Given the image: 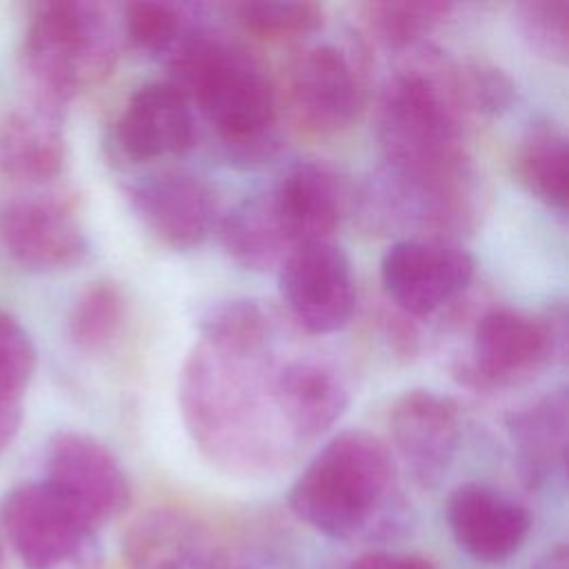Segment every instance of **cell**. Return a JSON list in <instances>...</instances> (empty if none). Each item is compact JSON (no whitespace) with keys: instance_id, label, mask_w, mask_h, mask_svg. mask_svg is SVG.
Here are the masks:
<instances>
[{"instance_id":"obj_9","label":"cell","mask_w":569,"mask_h":569,"mask_svg":"<svg viewBox=\"0 0 569 569\" xmlns=\"http://www.w3.org/2000/svg\"><path fill=\"white\" fill-rule=\"evenodd\" d=\"M0 240L7 253L38 273L78 267L89 256V238L73 198L33 193L0 209Z\"/></svg>"},{"instance_id":"obj_26","label":"cell","mask_w":569,"mask_h":569,"mask_svg":"<svg viewBox=\"0 0 569 569\" xmlns=\"http://www.w3.org/2000/svg\"><path fill=\"white\" fill-rule=\"evenodd\" d=\"M236 22L251 36L280 42L316 33L325 22V9L316 2L249 0L229 7Z\"/></svg>"},{"instance_id":"obj_21","label":"cell","mask_w":569,"mask_h":569,"mask_svg":"<svg viewBox=\"0 0 569 569\" xmlns=\"http://www.w3.org/2000/svg\"><path fill=\"white\" fill-rule=\"evenodd\" d=\"M278 391L284 420L300 447L322 436L347 407V391L338 373L311 358L280 365Z\"/></svg>"},{"instance_id":"obj_27","label":"cell","mask_w":569,"mask_h":569,"mask_svg":"<svg viewBox=\"0 0 569 569\" xmlns=\"http://www.w3.org/2000/svg\"><path fill=\"white\" fill-rule=\"evenodd\" d=\"M200 340L238 351H260L271 345V325L258 302L247 298L227 300L204 311Z\"/></svg>"},{"instance_id":"obj_3","label":"cell","mask_w":569,"mask_h":569,"mask_svg":"<svg viewBox=\"0 0 569 569\" xmlns=\"http://www.w3.org/2000/svg\"><path fill=\"white\" fill-rule=\"evenodd\" d=\"M167 62L169 82L196 104L231 162L256 167L278 153V93L251 51L220 31L191 27Z\"/></svg>"},{"instance_id":"obj_23","label":"cell","mask_w":569,"mask_h":569,"mask_svg":"<svg viewBox=\"0 0 569 569\" xmlns=\"http://www.w3.org/2000/svg\"><path fill=\"white\" fill-rule=\"evenodd\" d=\"M513 173L527 193L553 209L565 211L569 180L565 133L549 122L531 124L518 142Z\"/></svg>"},{"instance_id":"obj_34","label":"cell","mask_w":569,"mask_h":569,"mask_svg":"<svg viewBox=\"0 0 569 569\" xmlns=\"http://www.w3.org/2000/svg\"><path fill=\"white\" fill-rule=\"evenodd\" d=\"M222 569H278V567L273 565V560L264 558L262 553H247V551L233 553L227 549Z\"/></svg>"},{"instance_id":"obj_8","label":"cell","mask_w":569,"mask_h":569,"mask_svg":"<svg viewBox=\"0 0 569 569\" xmlns=\"http://www.w3.org/2000/svg\"><path fill=\"white\" fill-rule=\"evenodd\" d=\"M0 520L27 569H62L80 560L98 531L44 480L13 487L2 500Z\"/></svg>"},{"instance_id":"obj_36","label":"cell","mask_w":569,"mask_h":569,"mask_svg":"<svg viewBox=\"0 0 569 569\" xmlns=\"http://www.w3.org/2000/svg\"><path fill=\"white\" fill-rule=\"evenodd\" d=\"M0 569H4V549H2V538H0Z\"/></svg>"},{"instance_id":"obj_16","label":"cell","mask_w":569,"mask_h":569,"mask_svg":"<svg viewBox=\"0 0 569 569\" xmlns=\"http://www.w3.org/2000/svg\"><path fill=\"white\" fill-rule=\"evenodd\" d=\"M389 427L411 476L425 487L440 482L462 436L458 405L431 389H409L393 402Z\"/></svg>"},{"instance_id":"obj_20","label":"cell","mask_w":569,"mask_h":569,"mask_svg":"<svg viewBox=\"0 0 569 569\" xmlns=\"http://www.w3.org/2000/svg\"><path fill=\"white\" fill-rule=\"evenodd\" d=\"M507 431L513 442L522 476L529 485L553 480L567 462L569 402L567 391L556 389L507 416Z\"/></svg>"},{"instance_id":"obj_4","label":"cell","mask_w":569,"mask_h":569,"mask_svg":"<svg viewBox=\"0 0 569 569\" xmlns=\"http://www.w3.org/2000/svg\"><path fill=\"white\" fill-rule=\"evenodd\" d=\"M393 482L389 447L371 431L349 429L309 460L291 485L289 507L329 538H391L402 525Z\"/></svg>"},{"instance_id":"obj_15","label":"cell","mask_w":569,"mask_h":569,"mask_svg":"<svg viewBox=\"0 0 569 569\" xmlns=\"http://www.w3.org/2000/svg\"><path fill=\"white\" fill-rule=\"evenodd\" d=\"M129 200L142 227L176 251L204 242L218 220L213 189L191 173L149 176L129 189Z\"/></svg>"},{"instance_id":"obj_13","label":"cell","mask_w":569,"mask_h":569,"mask_svg":"<svg viewBox=\"0 0 569 569\" xmlns=\"http://www.w3.org/2000/svg\"><path fill=\"white\" fill-rule=\"evenodd\" d=\"M224 553L200 516L169 505L140 513L122 538L129 569H222Z\"/></svg>"},{"instance_id":"obj_33","label":"cell","mask_w":569,"mask_h":569,"mask_svg":"<svg viewBox=\"0 0 569 569\" xmlns=\"http://www.w3.org/2000/svg\"><path fill=\"white\" fill-rule=\"evenodd\" d=\"M385 336L389 340V347L400 356V358H413L420 349V336L409 316L402 311H396L387 316L385 320Z\"/></svg>"},{"instance_id":"obj_17","label":"cell","mask_w":569,"mask_h":569,"mask_svg":"<svg viewBox=\"0 0 569 569\" xmlns=\"http://www.w3.org/2000/svg\"><path fill=\"white\" fill-rule=\"evenodd\" d=\"M193 133L187 98L169 80H156L127 98L113 127V144L129 162H151L184 153L193 144Z\"/></svg>"},{"instance_id":"obj_29","label":"cell","mask_w":569,"mask_h":569,"mask_svg":"<svg viewBox=\"0 0 569 569\" xmlns=\"http://www.w3.org/2000/svg\"><path fill=\"white\" fill-rule=\"evenodd\" d=\"M38 353L27 329L7 311H0V413H20Z\"/></svg>"},{"instance_id":"obj_10","label":"cell","mask_w":569,"mask_h":569,"mask_svg":"<svg viewBox=\"0 0 569 569\" xmlns=\"http://www.w3.org/2000/svg\"><path fill=\"white\" fill-rule=\"evenodd\" d=\"M278 282L291 316L313 336L340 331L353 316L356 280L351 262L329 240L291 249L280 264Z\"/></svg>"},{"instance_id":"obj_32","label":"cell","mask_w":569,"mask_h":569,"mask_svg":"<svg viewBox=\"0 0 569 569\" xmlns=\"http://www.w3.org/2000/svg\"><path fill=\"white\" fill-rule=\"evenodd\" d=\"M347 569H440V567L420 553L376 549L358 556Z\"/></svg>"},{"instance_id":"obj_28","label":"cell","mask_w":569,"mask_h":569,"mask_svg":"<svg viewBox=\"0 0 569 569\" xmlns=\"http://www.w3.org/2000/svg\"><path fill=\"white\" fill-rule=\"evenodd\" d=\"M122 27L129 42L144 53H169L191 29L182 4L151 0L124 4Z\"/></svg>"},{"instance_id":"obj_18","label":"cell","mask_w":569,"mask_h":569,"mask_svg":"<svg viewBox=\"0 0 569 569\" xmlns=\"http://www.w3.org/2000/svg\"><path fill=\"white\" fill-rule=\"evenodd\" d=\"M289 244L329 240L349 207L345 180L320 162H300L267 191Z\"/></svg>"},{"instance_id":"obj_24","label":"cell","mask_w":569,"mask_h":569,"mask_svg":"<svg viewBox=\"0 0 569 569\" xmlns=\"http://www.w3.org/2000/svg\"><path fill=\"white\" fill-rule=\"evenodd\" d=\"M127 296L113 280L89 282L71 305L67 318L69 340L84 353L109 349L127 322Z\"/></svg>"},{"instance_id":"obj_5","label":"cell","mask_w":569,"mask_h":569,"mask_svg":"<svg viewBox=\"0 0 569 569\" xmlns=\"http://www.w3.org/2000/svg\"><path fill=\"white\" fill-rule=\"evenodd\" d=\"M116 58L118 38L109 9L84 0L38 4L20 47L33 100L60 113L76 96L100 84Z\"/></svg>"},{"instance_id":"obj_30","label":"cell","mask_w":569,"mask_h":569,"mask_svg":"<svg viewBox=\"0 0 569 569\" xmlns=\"http://www.w3.org/2000/svg\"><path fill=\"white\" fill-rule=\"evenodd\" d=\"M513 20L527 47L549 62L565 64L569 58V2L527 0L513 7Z\"/></svg>"},{"instance_id":"obj_1","label":"cell","mask_w":569,"mask_h":569,"mask_svg":"<svg viewBox=\"0 0 569 569\" xmlns=\"http://www.w3.org/2000/svg\"><path fill=\"white\" fill-rule=\"evenodd\" d=\"M280 365L269 347L238 351L198 340L182 362L178 402L196 449L236 478H262L300 449L278 391Z\"/></svg>"},{"instance_id":"obj_7","label":"cell","mask_w":569,"mask_h":569,"mask_svg":"<svg viewBox=\"0 0 569 569\" xmlns=\"http://www.w3.org/2000/svg\"><path fill=\"white\" fill-rule=\"evenodd\" d=\"M565 351V305H553L542 316L502 307L478 320L471 358L458 362L453 371L460 382L473 389L511 387L531 380Z\"/></svg>"},{"instance_id":"obj_25","label":"cell","mask_w":569,"mask_h":569,"mask_svg":"<svg viewBox=\"0 0 569 569\" xmlns=\"http://www.w3.org/2000/svg\"><path fill=\"white\" fill-rule=\"evenodd\" d=\"M367 33L385 49L407 51L422 42L438 27L453 4L436 0H400V2H365L358 7Z\"/></svg>"},{"instance_id":"obj_35","label":"cell","mask_w":569,"mask_h":569,"mask_svg":"<svg viewBox=\"0 0 569 569\" xmlns=\"http://www.w3.org/2000/svg\"><path fill=\"white\" fill-rule=\"evenodd\" d=\"M529 569H569V551L565 542L545 549Z\"/></svg>"},{"instance_id":"obj_12","label":"cell","mask_w":569,"mask_h":569,"mask_svg":"<svg viewBox=\"0 0 569 569\" xmlns=\"http://www.w3.org/2000/svg\"><path fill=\"white\" fill-rule=\"evenodd\" d=\"M47 478L98 529L131 505L129 478L100 440L82 431H58L47 447Z\"/></svg>"},{"instance_id":"obj_22","label":"cell","mask_w":569,"mask_h":569,"mask_svg":"<svg viewBox=\"0 0 569 569\" xmlns=\"http://www.w3.org/2000/svg\"><path fill=\"white\" fill-rule=\"evenodd\" d=\"M220 240L224 251L244 269L267 271L280 267L291 253L269 196H256L238 204L220 220Z\"/></svg>"},{"instance_id":"obj_11","label":"cell","mask_w":569,"mask_h":569,"mask_svg":"<svg viewBox=\"0 0 569 569\" xmlns=\"http://www.w3.org/2000/svg\"><path fill=\"white\" fill-rule=\"evenodd\" d=\"M380 278L396 309L420 318L465 291L473 278V258L445 240L402 238L382 253Z\"/></svg>"},{"instance_id":"obj_31","label":"cell","mask_w":569,"mask_h":569,"mask_svg":"<svg viewBox=\"0 0 569 569\" xmlns=\"http://www.w3.org/2000/svg\"><path fill=\"white\" fill-rule=\"evenodd\" d=\"M462 82L471 113L500 116L516 100V87L511 78L498 67L482 62L462 64Z\"/></svg>"},{"instance_id":"obj_14","label":"cell","mask_w":569,"mask_h":569,"mask_svg":"<svg viewBox=\"0 0 569 569\" xmlns=\"http://www.w3.org/2000/svg\"><path fill=\"white\" fill-rule=\"evenodd\" d=\"M447 522L456 545L480 565H500L525 545L531 516L509 493L485 485H458L447 500Z\"/></svg>"},{"instance_id":"obj_6","label":"cell","mask_w":569,"mask_h":569,"mask_svg":"<svg viewBox=\"0 0 569 569\" xmlns=\"http://www.w3.org/2000/svg\"><path fill=\"white\" fill-rule=\"evenodd\" d=\"M369 49L358 38L298 49L282 82L284 107L296 127L318 138L351 127L369 98Z\"/></svg>"},{"instance_id":"obj_2","label":"cell","mask_w":569,"mask_h":569,"mask_svg":"<svg viewBox=\"0 0 569 569\" xmlns=\"http://www.w3.org/2000/svg\"><path fill=\"white\" fill-rule=\"evenodd\" d=\"M469 118L462 64L425 42L402 51L376 109L385 171L420 184L476 173L467 153Z\"/></svg>"},{"instance_id":"obj_19","label":"cell","mask_w":569,"mask_h":569,"mask_svg":"<svg viewBox=\"0 0 569 569\" xmlns=\"http://www.w3.org/2000/svg\"><path fill=\"white\" fill-rule=\"evenodd\" d=\"M67 160L62 113L36 100L0 116V173L22 184H44Z\"/></svg>"}]
</instances>
